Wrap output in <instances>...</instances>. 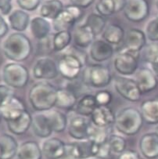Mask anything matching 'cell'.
I'll return each instance as SVG.
<instances>
[{
	"label": "cell",
	"instance_id": "8fae6325",
	"mask_svg": "<svg viewBox=\"0 0 158 159\" xmlns=\"http://www.w3.org/2000/svg\"><path fill=\"white\" fill-rule=\"evenodd\" d=\"M59 70L53 60L48 57L40 58L33 67V75L38 79H53L58 75Z\"/></svg>",
	"mask_w": 158,
	"mask_h": 159
},
{
	"label": "cell",
	"instance_id": "4316f807",
	"mask_svg": "<svg viewBox=\"0 0 158 159\" xmlns=\"http://www.w3.org/2000/svg\"><path fill=\"white\" fill-rule=\"evenodd\" d=\"M10 27L16 31H24L28 28L30 24V16L28 13L22 10H16L9 16Z\"/></svg>",
	"mask_w": 158,
	"mask_h": 159
},
{
	"label": "cell",
	"instance_id": "d4e9b609",
	"mask_svg": "<svg viewBox=\"0 0 158 159\" xmlns=\"http://www.w3.org/2000/svg\"><path fill=\"white\" fill-rule=\"evenodd\" d=\"M42 149L34 141H26L18 148L19 159H42Z\"/></svg>",
	"mask_w": 158,
	"mask_h": 159
},
{
	"label": "cell",
	"instance_id": "1f68e13d",
	"mask_svg": "<svg viewBox=\"0 0 158 159\" xmlns=\"http://www.w3.org/2000/svg\"><path fill=\"white\" fill-rule=\"evenodd\" d=\"M124 37V31L121 26L117 25H111L104 30L103 39L109 44L117 45L122 42Z\"/></svg>",
	"mask_w": 158,
	"mask_h": 159
},
{
	"label": "cell",
	"instance_id": "30bf717a",
	"mask_svg": "<svg viewBox=\"0 0 158 159\" xmlns=\"http://www.w3.org/2000/svg\"><path fill=\"white\" fill-rule=\"evenodd\" d=\"M114 88L125 100L132 102H137L140 100L142 93L139 90L136 82L133 79L117 77L114 83Z\"/></svg>",
	"mask_w": 158,
	"mask_h": 159
},
{
	"label": "cell",
	"instance_id": "7dc6e473",
	"mask_svg": "<svg viewBox=\"0 0 158 159\" xmlns=\"http://www.w3.org/2000/svg\"><path fill=\"white\" fill-rule=\"evenodd\" d=\"M70 2L71 5L85 9L90 7L94 2V0H70Z\"/></svg>",
	"mask_w": 158,
	"mask_h": 159
},
{
	"label": "cell",
	"instance_id": "f907efd6",
	"mask_svg": "<svg viewBox=\"0 0 158 159\" xmlns=\"http://www.w3.org/2000/svg\"><path fill=\"white\" fill-rule=\"evenodd\" d=\"M150 65H151L152 71L154 73V75L156 77H158V57H156V59L153 60V61L150 63Z\"/></svg>",
	"mask_w": 158,
	"mask_h": 159
},
{
	"label": "cell",
	"instance_id": "e575fe53",
	"mask_svg": "<svg viewBox=\"0 0 158 159\" xmlns=\"http://www.w3.org/2000/svg\"><path fill=\"white\" fill-rule=\"evenodd\" d=\"M106 129L107 128H101V127H97L96 125L94 126L90 125L89 130H88V139L98 145L106 143L110 137Z\"/></svg>",
	"mask_w": 158,
	"mask_h": 159
},
{
	"label": "cell",
	"instance_id": "d590c367",
	"mask_svg": "<svg viewBox=\"0 0 158 159\" xmlns=\"http://www.w3.org/2000/svg\"><path fill=\"white\" fill-rule=\"evenodd\" d=\"M96 9L99 14L103 16H109L116 13L115 4L113 0H99Z\"/></svg>",
	"mask_w": 158,
	"mask_h": 159
},
{
	"label": "cell",
	"instance_id": "3957f363",
	"mask_svg": "<svg viewBox=\"0 0 158 159\" xmlns=\"http://www.w3.org/2000/svg\"><path fill=\"white\" fill-rule=\"evenodd\" d=\"M117 129L126 136H135L140 131L143 123L142 114L134 107H126L120 111L115 118Z\"/></svg>",
	"mask_w": 158,
	"mask_h": 159
},
{
	"label": "cell",
	"instance_id": "ab89813d",
	"mask_svg": "<svg viewBox=\"0 0 158 159\" xmlns=\"http://www.w3.org/2000/svg\"><path fill=\"white\" fill-rule=\"evenodd\" d=\"M143 56L144 60L150 64L153 60L158 57V43H151L147 45L144 48Z\"/></svg>",
	"mask_w": 158,
	"mask_h": 159
},
{
	"label": "cell",
	"instance_id": "74e56055",
	"mask_svg": "<svg viewBox=\"0 0 158 159\" xmlns=\"http://www.w3.org/2000/svg\"><path fill=\"white\" fill-rule=\"evenodd\" d=\"M61 159H82L78 143H71L65 144V152Z\"/></svg>",
	"mask_w": 158,
	"mask_h": 159
},
{
	"label": "cell",
	"instance_id": "e0dca14e",
	"mask_svg": "<svg viewBox=\"0 0 158 159\" xmlns=\"http://www.w3.org/2000/svg\"><path fill=\"white\" fill-rule=\"evenodd\" d=\"M124 42H125V49L134 53H139L141 49L145 47L147 38L143 31L132 28L128 31Z\"/></svg>",
	"mask_w": 158,
	"mask_h": 159
},
{
	"label": "cell",
	"instance_id": "f5cc1de1",
	"mask_svg": "<svg viewBox=\"0 0 158 159\" xmlns=\"http://www.w3.org/2000/svg\"><path fill=\"white\" fill-rule=\"evenodd\" d=\"M156 8H157V10H158V0H156Z\"/></svg>",
	"mask_w": 158,
	"mask_h": 159
},
{
	"label": "cell",
	"instance_id": "4fadbf2b",
	"mask_svg": "<svg viewBox=\"0 0 158 159\" xmlns=\"http://www.w3.org/2000/svg\"><path fill=\"white\" fill-rule=\"evenodd\" d=\"M135 81L142 93L151 92L156 89L158 85L157 77L149 68L140 69L137 72Z\"/></svg>",
	"mask_w": 158,
	"mask_h": 159
},
{
	"label": "cell",
	"instance_id": "83f0119b",
	"mask_svg": "<svg viewBox=\"0 0 158 159\" xmlns=\"http://www.w3.org/2000/svg\"><path fill=\"white\" fill-rule=\"evenodd\" d=\"M64 8L63 2L61 0H47L41 5L39 13L44 18L53 20Z\"/></svg>",
	"mask_w": 158,
	"mask_h": 159
},
{
	"label": "cell",
	"instance_id": "ee69618b",
	"mask_svg": "<svg viewBox=\"0 0 158 159\" xmlns=\"http://www.w3.org/2000/svg\"><path fill=\"white\" fill-rule=\"evenodd\" d=\"M111 152V148H110L109 144H108L107 140V142H106V143L98 145L96 157H101V158H106V157H107L110 155Z\"/></svg>",
	"mask_w": 158,
	"mask_h": 159
},
{
	"label": "cell",
	"instance_id": "cb8c5ba5",
	"mask_svg": "<svg viewBox=\"0 0 158 159\" xmlns=\"http://www.w3.org/2000/svg\"><path fill=\"white\" fill-rule=\"evenodd\" d=\"M96 35L88 26L84 24L78 27L74 31V40L76 46L81 48H87L94 42Z\"/></svg>",
	"mask_w": 158,
	"mask_h": 159
},
{
	"label": "cell",
	"instance_id": "f1b7e54d",
	"mask_svg": "<svg viewBox=\"0 0 158 159\" xmlns=\"http://www.w3.org/2000/svg\"><path fill=\"white\" fill-rule=\"evenodd\" d=\"M0 145L2 148V159H13L17 154L18 144L14 137L9 134L0 136Z\"/></svg>",
	"mask_w": 158,
	"mask_h": 159
},
{
	"label": "cell",
	"instance_id": "f35d334b",
	"mask_svg": "<svg viewBox=\"0 0 158 159\" xmlns=\"http://www.w3.org/2000/svg\"><path fill=\"white\" fill-rule=\"evenodd\" d=\"M146 34L150 41L156 43L158 41V19L157 17L150 20L146 28Z\"/></svg>",
	"mask_w": 158,
	"mask_h": 159
},
{
	"label": "cell",
	"instance_id": "7402d4cb",
	"mask_svg": "<svg viewBox=\"0 0 158 159\" xmlns=\"http://www.w3.org/2000/svg\"><path fill=\"white\" fill-rule=\"evenodd\" d=\"M31 34L34 38L43 40L47 38L51 30V25L43 16L34 17L30 22Z\"/></svg>",
	"mask_w": 158,
	"mask_h": 159
},
{
	"label": "cell",
	"instance_id": "d6986e66",
	"mask_svg": "<svg viewBox=\"0 0 158 159\" xmlns=\"http://www.w3.org/2000/svg\"><path fill=\"white\" fill-rule=\"evenodd\" d=\"M114 49L104 40H96L90 47V57L96 62H103L113 56Z\"/></svg>",
	"mask_w": 158,
	"mask_h": 159
},
{
	"label": "cell",
	"instance_id": "484cf974",
	"mask_svg": "<svg viewBox=\"0 0 158 159\" xmlns=\"http://www.w3.org/2000/svg\"><path fill=\"white\" fill-rule=\"evenodd\" d=\"M78 103V97L74 92L68 89L57 90V99L56 106L64 110H71Z\"/></svg>",
	"mask_w": 158,
	"mask_h": 159
},
{
	"label": "cell",
	"instance_id": "7a4b0ae2",
	"mask_svg": "<svg viewBox=\"0 0 158 159\" xmlns=\"http://www.w3.org/2000/svg\"><path fill=\"white\" fill-rule=\"evenodd\" d=\"M4 55L15 62H20L28 59L32 51L31 41L22 33L10 34L2 44Z\"/></svg>",
	"mask_w": 158,
	"mask_h": 159
},
{
	"label": "cell",
	"instance_id": "5b68a950",
	"mask_svg": "<svg viewBox=\"0 0 158 159\" xmlns=\"http://www.w3.org/2000/svg\"><path fill=\"white\" fill-rule=\"evenodd\" d=\"M111 79L110 69L100 64L87 67L83 73V80L85 85L95 88L107 86L111 83Z\"/></svg>",
	"mask_w": 158,
	"mask_h": 159
},
{
	"label": "cell",
	"instance_id": "52a82bcc",
	"mask_svg": "<svg viewBox=\"0 0 158 159\" xmlns=\"http://www.w3.org/2000/svg\"><path fill=\"white\" fill-rule=\"evenodd\" d=\"M139 53H134L124 49L117 54L114 61V68L123 75H131L138 68V59Z\"/></svg>",
	"mask_w": 158,
	"mask_h": 159
},
{
	"label": "cell",
	"instance_id": "9c48e42d",
	"mask_svg": "<svg viewBox=\"0 0 158 159\" xmlns=\"http://www.w3.org/2000/svg\"><path fill=\"white\" fill-rule=\"evenodd\" d=\"M59 73L67 80L77 79L82 68L81 60L74 54H66L60 60L58 64Z\"/></svg>",
	"mask_w": 158,
	"mask_h": 159
},
{
	"label": "cell",
	"instance_id": "277c9868",
	"mask_svg": "<svg viewBox=\"0 0 158 159\" xmlns=\"http://www.w3.org/2000/svg\"><path fill=\"white\" fill-rule=\"evenodd\" d=\"M2 78L8 86L16 89L24 88L29 81V72L26 67L18 63H9L2 70Z\"/></svg>",
	"mask_w": 158,
	"mask_h": 159
},
{
	"label": "cell",
	"instance_id": "44dd1931",
	"mask_svg": "<svg viewBox=\"0 0 158 159\" xmlns=\"http://www.w3.org/2000/svg\"><path fill=\"white\" fill-rule=\"evenodd\" d=\"M140 112L146 122L158 125V98L144 101L141 105Z\"/></svg>",
	"mask_w": 158,
	"mask_h": 159
},
{
	"label": "cell",
	"instance_id": "6da1fadb",
	"mask_svg": "<svg viewBox=\"0 0 158 159\" xmlns=\"http://www.w3.org/2000/svg\"><path fill=\"white\" fill-rule=\"evenodd\" d=\"M56 87L49 82H38L33 85L28 97L31 106L38 111H48L56 106L57 99Z\"/></svg>",
	"mask_w": 158,
	"mask_h": 159
},
{
	"label": "cell",
	"instance_id": "816d5d0a",
	"mask_svg": "<svg viewBox=\"0 0 158 159\" xmlns=\"http://www.w3.org/2000/svg\"><path fill=\"white\" fill-rule=\"evenodd\" d=\"M2 148H1V145H0V159H2Z\"/></svg>",
	"mask_w": 158,
	"mask_h": 159
},
{
	"label": "cell",
	"instance_id": "bcb514c9",
	"mask_svg": "<svg viewBox=\"0 0 158 159\" xmlns=\"http://www.w3.org/2000/svg\"><path fill=\"white\" fill-rule=\"evenodd\" d=\"M117 159H141L139 157V154L135 151L132 150H128L124 151L121 154H120L119 157Z\"/></svg>",
	"mask_w": 158,
	"mask_h": 159
},
{
	"label": "cell",
	"instance_id": "ac0fdd59",
	"mask_svg": "<svg viewBox=\"0 0 158 159\" xmlns=\"http://www.w3.org/2000/svg\"><path fill=\"white\" fill-rule=\"evenodd\" d=\"M42 152L47 159H61L65 152V143L58 138H50L43 143Z\"/></svg>",
	"mask_w": 158,
	"mask_h": 159
},
{
	"label": "cell",
	"instance_id": "2e32d148",
	"mask_svg": "<svg viewBox=\"0 0 158 159\" xmlns=\"http://www.w3.org/2000/svg\"><path fill=\"white\" fill-rule=\"evenodd\" d=\"M116 116L108 106H98L91 115L93 125L101 128H107L115 122Z\"/></svg>",
	"mask_w": 158,
	"mask_h": 159
},
{
	"label": "cell",
	"instance_id": "9a60e30c",
	"mask_svg": "<svg viewBox=\"0 0 158 159\" xmlns=\"http://www.w3.org/2000/svg\"><path fill=\"white\" fill-rule=\"evenodd\" d=\"M90 124L83 116H76L70 119L68 126V133L72 138L78 140L88 139Z\"/></svg>",
	"mask_w": 158,
	"mask_h": 159
},
{
	"label": "cell",
	"instance_id": "d6a6232c",
	"mask_svg": "<svg viewBox=\"0 0 158 159\" xmlns=\"http://www.w3.org/2000/svg\"><path fill=\"white\" fill-rule=\"evenodd\" d=\"M71 39L70 31H58L54 34L52 39V49L56 52L63 51L70 45Z\"/></svg>",
	"mask_w": 158,
	"mask_h": 159
},
{
	"label": "cell",
	"instance_id": "f6af8a7d",
	"mask_svg": "<svg viewBox=\"0 0 158 159\" xmlns=\"http://www.w3.org/2000/svg\"><path fill=\"white\" fill-rule=\"evenodd\" d=\"M12 10V0H0V11L3 15H8Z\"/></svg>",
	"mask_w": 158,
	"mask_h": 159
},
{
	"label": "cell",
	"instance_id": "9f6ffc18",
	"mask_svg": "<svg viewBox=\"0 0 158 159\" xmlns=\"http://www.w3.org/2000/svg\"><path fill=\"white\" fill-rule=\"evenodd\" d=\"M0 120H1V117H0Z\"/></svg>",
	"mask_w": 158,
	"mask_h": 159
},
{
	"label": "cell",
	"instance_id": "60d3db41",
	"mask_svg": "<svg viewBox=\"0 0 158 159\" xmlns=\"http://www.w3.org/2000/svg\"><path fill=\"white\" fill-rule=\"evenodd\" d=\"M16 3L23 10L33 11L40 6L42 0H16Z\"/></svg>",
	"mask_w": 158,
	"mask_h": 159
},
{
	"label": "cell",
	"instance_id": "4dcf8cb0",
	"mask_svg": "<svg viewBox=\"0 0 158 159\" xmlns=\"http://www.w3.org/2000/svg\"><path fill=\"white\" fill-rule=\"evenodd\" d=\"M46 116L51 125L52 131L56 133H61L65 130L67 127V117L58 111H48Z\"/></svg>",
	"mask_w": 158,
	"mask_h": 159
},
{
	"label": "cell",
	"instance_id": "c3c4849f",
	"mask_svg": "<svg viewBox=\"0 0 158 159\" xmlns=\"http://www.w3.org/2000/svg\"><path fill=\"white\" fill-rule=\"evenodd\" d=\"M9 31V26L5 19L0 15V39L2 38L7 34Z\"/></svg>",
	"mask_w": 158,
	"mask_h": 159
},
{
	"label": "cell",
	"instance_id": "7bdbcfd3",
	"mask_svg": "<svg viewBox=\"0 0 158 159\" xmlns=\"http://www.w3.org/2000/svg\"><path fill=\"white\" fill-rule=\"evenodd\" d=\"M13 96L14 94L10 86L6 85H0V107H2Z\"/></svg>",
	"mask_w": 158,
	"mask_h": 159
},
{
	"label": "cell",
	"instance_id": "ffe728a7",
	"mask_svg": "<svg viewBox=\"0 0 158 159\" xmlns=\"http://www.w3.org/2000/svg\"><path fill=\"white\" fill-rule=\"evenodd\" d=\"M31 122L32 117L28 111H25L18 118L13 121H7V126L13 134L20 136L25 134L29 129L31 126Z\"/></svg>",
	"mask_w": 158,
	"mask_h": 159
},
{
	"label": "cell",
	"instance_id": "b9f144b4",
	"mask_svg": "<svg viewBox=\"0 0 158 159\" xmlns=\"http://www.w3.org/2000/svg\"><path fill=\"white\" fill-rule=\"evenodd\" d=\"M96 97L98 106H108L112 100V95L107 90H102L98 92Z\"/></svg>",
	"mask_w": 158,
	"mask_h": 159
},
{
	"label": "cell",
	"instance_id": "8992f818",
	"mask_svg": "<svg viewBox=\"0 0 158 159\" xmlns=\"http://www.w3.org/2000/svg\"><path fill=\"white\" fill-rule=\"evenodd\" d=\"M83 14V10L80 7L74 5L67 6L52 20V27L57 32L61 31H69L75 22L82 18Z\"/></svg>",
	"mask_w": 158,
	"mask_h": 159
},
{
	"label": "cell",
	"instance_id": "f546056e",
	"mask_svg": "<svg viewBox=\"0 0 158 159\" xmlns=\"http://www.w3.org/2000/svg\"><path fill=\"white\" fill-rule=\"evenodd\" d=\"M97 107L95 96L85 95L78 101L75 111L81 116H91Z\"/></svg>",
	"mask_w": 158,
	"mask_h": 159
},
{
	"label": "cell",
	"instance_id": "11a10c76",
	"mask_svg": "<svg viewBox=\"0 0 158 159\" xmlns=\"http://www.w3.org/2000/svg\"><path fill=\"white\" fill-rule=\"evenodd\" d=\"M88 159H93V158H88Z\"/></svg>",
	"mask_w": 158,
	"mask_h": 159
},
{
	"label": "cell",
	"instance_id": "681fc988",
	"mask_svg": "<svg viewBox=\"0 0 158 159\" xmlns=\"http://www.w3.org/2000/svg\"><path fill=\"white\" fill-rule=\"evenodd\" d=\"M115 4V8H116V13L121 11L124 9V6H125L127 0H113Z\"/></svg>",
	"mask_w": 158,
	"mask_h": 159
},
{
	"label": "cell",
	"instance_id": "db71d44e",
	"mask_svg": "<svg viewBox=\"0 0 158 159\" xmlns=\"http://www.w3.org/2000/svg\"><path fill=\"white\" fill-rule=\"evenodd\" d=\"M156 133L158 134V125H156Z\"/></svg>",
	"mask_w": 158,
	"mask_h": 159
},
{
	"label": "cell",
	"instance_id": "836d02e7",
	"mask_svg": "<svg viewBox=\"0 0 158 159\" xmlns=\"http://www.w3.org/2000/svg\"><path fill=\"white\" fill-rule=\"evenodd\" d=\"M85 25L92 30L96 36L101 34L106 26V20L103 16L96 13H92L87 17Z\"/></svg>",
	"mask_w": 158,
	"mask_h": 159
},
{
	"label": "cell",
	"instance_id": "7c38bea8",
	"mask_svg": "<svg viewBox=\"0 0 158 159\" xmlns=\"http://www.w3.org/2000/svg\"><path fill=\"white\" fill-rule=\"evenodd\" d=\"M25 111L27 109L24 102L13 96L2 107H0V115L7 121H10L19 118Z\"/></svg>",
	"mask_w": 158,
	"mask_h": 159
},
{
	"label": "cell",
	"instance_id": "603a6c76",
	"mask_svg": "<svg viewBox=\"0 0 158 159\" xmlns=\"http://www.w3.org/2000/svg\"><path fill=\"white\" fill-rule=\"evenodd\" d=\"M31 127L34 134L41 138L49 137L53 132L45 114L34 115L32 118Z\"/></svg>",
	"mask_w": 158,
	"mask_h": 159
},
{
	"label": "cell",
	"instance_id": "5bb4252c",
	"mask_svg": "<svg viewBox=\"0 0 158 159\" xmlns=\"http://www.w3.org/2000/svg\"><path fill=\"white\" fill-rule=\"evenodd\" d=\"M139 149L145 157L155 159L158 157V134L156 133H146L139 140Z\"/></svg>",
	"mask_w": 158,
	"mask_h": 159
},
{
	"label": "cell",
	"instance_id": "ba28073f",
	"mask_svg": "<svg viewBox=\"0 0 158 159\" xmlns=\"http://www.w3.org/2000/svg\"><path fill=\"white\" fill-rule=\"evenodd\" d=\"M123 11L128 20L138 23L148 16L150 7L147 0H127Z\"/></svg>",
	"mask_w": 158,
	"mask_h": 159
},
{
	"label": "cell",
	"instance_id": "6f0895ef",
	"mask_svg": "<svg viewBox=\"0 0 158 159\" xmlns=\"http://www.w3.org/2000/svg\"><path fill=\"white\" fill-rule=\"evenodd\" d=\"M157 19H158V16H157Z\"/></svg>",
	"mask_w": 158,
	"mask_h": 159
},
{
	"label": "cell",
	"instance_id": "8d00e7d4",
	"mask_svg": "<svg viewBox=\"0 0 158 159\" xmlns=\"http://www.w3.org/2000/svg\"><path fill=\"white\" fill-rule=\"evenodd\" d=\"M108 144L111 152L115 154H121L125 151L126 140L122 136L117 135H111L108 139Z\"/></svg>",
	"mask_w": 158,
	"mask_h": 159
}]
</instances>
